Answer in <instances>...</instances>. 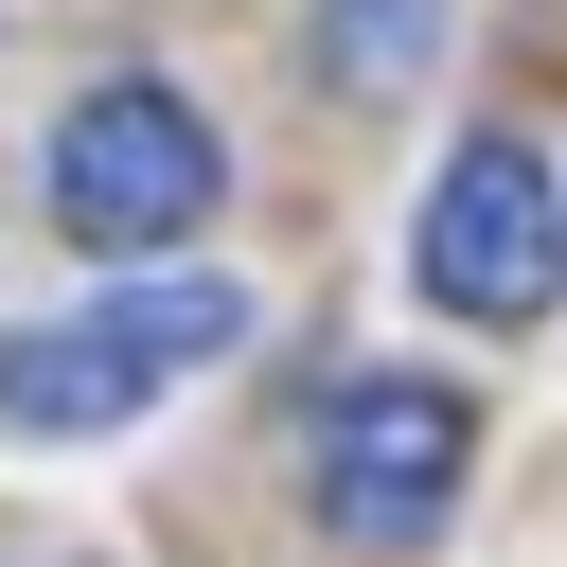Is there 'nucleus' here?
Here are the masks:
<instances>
[{
	"mask_svg": "<svg viewBox=\"0 0 567 567\" xmlns=\"http://www.w3.org/2000/svg\"><path fill=\"white\" fill-rule=\"evenodd\" d=\"M425 53H443V0H337L319 18V71L337 89H408Z\"/></svg>",
	"mask_w": 567,
	"mask_h": 567,
	"instance_id": "39448f33",
	"label": "nucleus"
},
{
	"mask_svg": "<svg viewBox=\"0 0 567 567\" xmlns=\"http://www.w3.org/2000/svg\"><path fill=\"white\" fill-rule=\"evenodd\" d=\"M425 301L443 319H549V284H567V195H549V159L532 142H461L443 177H425Z\"/></svg>",
	"mask_w": 567,
	"mask_h": 567,
	"instance_id": "7ed1b4c3",
	"label": "nucleus"
},
{
	"mask_svg": "<svg viewBox=\"0 0 567 567\" xmlns=\"http://www.w3.org/2000/svg\"><path fill=\"white\" fill-rule=\"evenodd\" d=\"M230 337H248V284H213V266H177V284H106V301L0 337V425H35V443L142 425V408H159L177 372H213Z\"/></svg>",
	"mask_w": 567,
	"mask_h": 567,
	"instance_id": "f257e3e1",
	"label": "nucleus"
},
{
	"mask_svg": "<svg viewBox=\"0 0 567 567\" xmlns=\"http://www.w3.org/2000/svg\"><path fill=\"white\" fill-rule=\"evenodd\" d=\"M213 177H230V142H213L159 71H106V89L53 124V213H71L89 248H177V230L213 213Z\"/></svg>",
	"mask_w": 567,
	"mask_h": 567,
	"instance_id": "f03ea898",
	"label": "nucleus"
},
{
	"mask_svg": "<svg viewBox=\"0 0 567 567\" xmlns=\"http://www.w3.org/2000/svg\"><path fill=\"white\" fill-rule=\"evenodd\" d=\"M461 461H478V408H461L443 372H354V390L319 408V514H337L354 549H425L443 496H461Z\"/></svg>",
	"mask_w": 567,
	"mask_h": 567,
	"instance_id": "20e7f679",
	"label": "nucleus"
}]
</instances>
